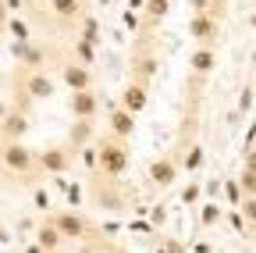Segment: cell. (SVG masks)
<instances>
[{
    "label": "cell",
    "instance_id": "6da1fadb",
    "mask_svg": "<svg viewBox=\"0 0 256 253\" xmlns=\"http://www.w3.org/2000/svg\"><path fill=\"white\" fill-rule=\"evenodd\" d=\"M96 150H100V168L96 171H100L104 178H121L128 171V146H124V139L107 136V139L96 143Z\"/></svg>",
    "mask_w": 256,
    "mask_h": 253
},
{
    "label": "cell",
    "instance_id": "7a4b0ae2",
    "mask_svg": "<svg viewBox=\"0 0 256 253\" xmlns=\"http://www.w3.org/2000/svg\"><path fill=\"white\" fill-rule=\"evenodd\" d=\"M0 161H4V168L14 171V175H28L32 168H36V153H32V150L18 139V143H4V150H0Z\"/></svg>",
    "mask_w": 256,
    "mask_h": 253
},
{
    "label": "cell",
    "instance_id": "3957f363",
    "mask_svg": "<svg viewBox=\"0 0 256 253\" xmlns=\"http://www.w3.org/2000/svg\"><path fill=\"white\" fill-rule=\"evenodd\" d=\"M36 164H40L46 175H68V171H72V146H46V150L36 157Z\"/></svg>",
    "mask_w": 256,
    "mask_h": 253
},
{
    "label": "cell",
    "instance_id": "277c9868",
    "mask_svg": "<svg viewBox=\"0 0 256 253\" xmlns=\"http://www.w3.org/2000/svg\"><path fill=\"white\" fill-rule=\"evenodd\" d=\"M217 33H220V22L214 15H192L188 18V36L196 40L200 47H214Z\"/></svg>",
    "mask_w": 256,
    "mask_h": 253
},
{
    "label": "cell",
    "instance_id": "5b68a950",
    "mask_svg": "<svg viewBox=\"0 0 256 253\" xmlns=\"http://www.w3.org/2000/svg\"><path fill=\"white\" fill-rule=\"evenodd\" d=\"M60 79L72 93H82V89H92V68L78 65V61H68V65H60Z\"/></svg>",
    "mask_w": 256,
    "mask_h": 253
},
{
    "label": "cell",
    "instance_id": "8992f818",
    "mask_svg": "<svg viewBox=\"0 0 256 253\" xmlns=\"http://www.w3.org/2000/svg\"><path fill=\"white\" fill-rule=\"evenodd\" d=\"M174 178H178V161H174L171 153H168V157H156V161L150 164V182H153L156 189H171Z\"/></svg>",
    "mask_w": 256,
    "mask_h": 253
},
{
    "label": "cell",
    "instance_id": "52a82bcc",
    "mask_svg": "<svg viewBox=\"0 0 256 253\" xmlns=\"http://www.w3.org/2000/svg\"><path fill=\"white\" fill-rule=\"evenodd\" d=\"M68 111L78 118V121H92V114L100 111V97L92 89H82V93H72L68 97Z\"/></svg>",
    "mask_w": 256,
    "mask_h": 253
},
{
    "label": "cell",
    "instance_id": "ba28073f",
    "mask_svg": "<svg viewBox=\"0 0 256 253\" xmlns=\"http://www.w3.org/2000/svg\"><path fill=\"white\" fill-rule=\"evenodd\" d=\"M54 225H57V232L64 235V239H86V232H89V225H86V217L82 214H75V210H60L57 217H54Z\"/></svg>",
    "mask_w": 256,
    "mask_h": 253
},
{
    "label": "cell",
    "instance_id": "9c48e42d",
    "mask_svg": "<svg viewBox=\"0 0 256 253\" xmlns=\"http://www.w3.org/2000/svg\"><path fill=\"white\" fill-rule=\"evenodd\" d=\"M22 89H25L28 100H50L57 86H54V79H50L46 72H28L25 82H22Z\"/></svg>",
    "mask_w": 256,
    "mask_h": 253
},
{
    "label": "cell",
    "instance_id": "30bf717a",
    "mask_svg": "<svg viewBox=\"0 0 256 253\" xmlns=\"http://www.w3.org/2000/svg\"><path fill=\"white\" fill-rule=\"evenodd\" d=\"M146 104H150V86H142V82L132 79V82L124 86V93H121V107L132 111V114L139 118V114L146 111Z\"/></svg>",
    "mask_w": 256,
    "mask_h": 253
},
{
    "label": "cell",
    "instance_id": "8fae6325",
    "mask_svg": "<svg viewBox=\"0 0 256 253\" xmlns=\"http://www.w3.org/2000/svg\"><path fill=\"white\" fill-rule=\"evenodd\" d=\"M107 121H110V136H118V139H132V136H136V114L124 111L121 104L110 111Z\"/></svg>",
    "mask_w": 256,
    "mask_h": 253
},
{
    "label": "cell",
    "instance_id": "7c38bea8",
    "mask_svg": "<svg viewBox=\"0 0 256 253\" xmlns=\"http://www.w3.org/2000/svg\"><path fill=\"white\" fill-rule=\"evenodd\" d=\"M214 65H217V50H214V47H196V54L188 57L192 79H203V75H210V72H214Z\"/></svg>",
    "mask_w": 256,
    "mask_h": 253
},
{
    "label": "cell",
    "instance_id": "4fadbf2b",
    "mask_svg": "<svg viewBox=\"0 0 256 253\" xmlns=\"http://www.w3.org/2000/svg\"><path fill=\"white\" fill-rule=\"evenodd\" d=\"M156 72H160V61H156L153 54H142L136 65H132V79H136V82H142V86H150V79H153Z\"/></svg>",
    "mask_w": 256,
    "mask_h": 253
},
{
    "label": "cell",
    "instance_id": "5bb4252c",
    "mask_svg": "<svg viewBox=\"0 0 256 253\" xmlns=\"http://www.w3.org/2000/svg\"><path fill=\"white\" fill-rule=\"evenodd\" d=\"M168 11H171V0H146V8H142V22H146V29H156L160 22L168 18Z\"/></svg>",
    "mask_w": 256,
    "mask_h": 253
},
{
    "label": "cell",
    "instance_id": "9a60e30c",
    "mask_svg": "<svg viewBox=\"0 0 256 253\" xmlns=\"http://www.w3.org/2000/svg\"><path fill=\"white\" fill-rule=\"evenodd\" d=\"M36 242H40L46 253H57V249H60V242H64V235L57 232L54 221H46V225H40V228H36Z\"/></svg>",
    "mask_w": 256,
    "mask_h": 253
},
{
    "label": "cell",
    "instance_id": "2e32d148",
    "mask_svg": "<svg viewBox=\"0 0 256 253\" xmlns=\"http://www.w3.org/2000/svg\"><path fill=\"white\" fill-rule=\"evenodd\" d=\"M50 11L60 22H78L82 18V0H50Z\"/></svg>",
    "mask_w": 256,
    "mask_h": 253
},
{
    "label": "cell",
    "instance_id": "e0dca14e",
    "mask_svg": "<svg viewBox=\"0 0 256 253\" xmlns=\"http://www.w3.org/2000/svg\"><path fill=\"white\" fill-rule=\"evenodd\" d=\"M25 132H28V118H25L22 111H14V114L4 121V139H8V143H18Z\"/></svg>",
    "mask_w": 256,
    "mask_h": 253
},
{
    "label": "cell",
    "instance_id": "ac0fdd59",
    "mask_svg": "<svg viewBox=\"0 0 256 253\" xmlns=\"http://www.w3.org/2000/svg\"><path fill=\"white\" fill-rule=\"evenodd\" d=\"M89 139H92V121H75V125H72V132H68V143H72V150H82V146H89Z\"/></svg>",
    "mask_w": 256,
    "mask_h": 253
},
{
    "label": "cell",
    "instance_id": "d6986e66",
    "mask_svg": "<svg viewBox=\"0 0 256 253\" xmlns=\"http://www.w3.org/2000/svg\"><path fill=\"white\" fill-rule=\"evenodd\" d=\"M11 50H14L18 61H25V65H32V68H36L40 61H43V50H40V47H32V43H14Z\"/></svg>",
    "mask_w": 256,
    "mask_h": 253
},
{
    "label": "cell",
    "instance_id": "ffe728a7",
    "mask_svg": "<svg viewBox=\"0 0 256 253\" xmlns=\"http://www.w3.org/2000/svg\"><path fill=\"white\" fill-rule=\"evenodd\" d=\"M182 168H185L188 175H196V171L203 168V146H200V143H192V146L185 150V161H182Z\"/></svg>",
    "mask_w": 256,
    "mask_h": 253
},
{
    "label": "cell",
    "instance_id": "44dd1931",
    "mask_svg": "<svg viewBox=\"0 0 256 253\" xmlns=\"http://www.w3.org/2000/svg\"><path fill=\"white\" fill-rule=\"evenodd\" d=\"M224 196H228V207H232V210H238V207H242L246 193H242L238 178H224Z\"/></svg>",
    "mask_w": 256,
    "mask_h": 253
},
{
    "label": "cell",
    "instance_id": "7402d4cb",
    "mask_svg": "<svg viewBox=\"0 0 256 253\" xmlns=\"http://www.w3.org/2000/svg\"><path fill=\"white\" fill-rule=\"evenodd\" d=\"M220 217H224V210H220L217 203H200V225H203V228H214Z\"/></svg>",
    "mask_w": 256,
    "mask_h": 253
},
{
    "label": "cell",
    "instance_id": "603a6c76",
    "mask_svg": "<svg viewBox=\"0 0 256 253\" xmlns=\"http://www.w3.org/2000/svg\"><path fill=\"white\" fill-rule=\"evenodd\" d=\"M82 40L92 43V47L104 40V36H100V22H96V18H82Z\"/></svg>",
    "mask_w": 256,
    "mask_h": 253
},
{
    "label": "cell",
    "instance_id": "cb8c5ba5",
    "mask_svg": "<svg viewBox=\"0 0 256 253\" xmlns=\"http://www.w3.org/2000/svg\"><path fill=\"white\" fill-rule=\"evenodd\" d=\"M200 196H203V182H196L192 178L185 189H182V203H188V207H196L200 203Z\"/></svg>",
    "mask_w": 256,
    "mask_h": 253
},
{
    "label": "cell",
    "instance_id": "d4e9b609",
    "mask_svg": "<svg viewBox=\"0 0 256 253\" xmlns=\"http://www.w3.org/2000/svg\"><path fill=\"white\" fill-rule=\"evenodd\" d=\"M8 33L14 36V43H28V40H32V36H28V25H25L22 18H14V15H11V22H8Z\"/></svg>",
    "mask_w": 256,
    "mask_h": 253
},
{
    "label": "cell",
    "instance_id": "484cf974",
    "mask_svg": "<svg viewBox=\"0 0 256 253\" xmlns=\"http://www.w3.org/2000/svg\"><path fill=\"white\" fill-rule=\"evenodd\" d=\"M75 57H78V65H92L96 61V50H92V43H86V40H75Z\"/></svg>",
    "mask_w": 256,
    "mask_h": 253
},
{
    "label": "cell",
    "instance_id": "4316f807",
    "mask_svg": "<svg viewBox=\"0 0 256 253\" xmlns=\"http://www.w3.org/2000/svg\"><path fill=\"white\" fill-rule=\"evenodd\" d=\"M238 185H242V193L246 196H256V171H238Z\"/></svg>",
    "mask_w": 256,
    "mask_h": 253
},
{
    "label": "cell",
    "instance_id": "83f0119b",
    "mask_svg": "<svg viewBox=\"0 0 256 253\" xmlns=\"http://www.w3.org/2000/svg\"><path fill=\"white\" fill-rule=\"evenodd\" d=\"M228 225L235 228V235H246L249 232V221L242 217V210H228Z\"/></svg>",
    "mask_w": 256,
    "mask_h": 253
},
{
    "label": "cell",
    "instance_id": "f1b7e54d",
    "mask_svg": "<svg viewBox=\"0 0 256 253\" xmlns=\"http://www.w3.org/2000/svg\"><path fill=\"white\" fill-rule=\"evenodd\" d=\"M238 210H242V217H246V221H249V225H252V228H256V196H246V200H242V207H238Z\"/></svg>",
    "mask_w": 256,
    "mask_h": 253
},
{
    "label": "cell",
    "instance_id": "f546056e",
    "mask_svg": "<svg viewBox=\"0 0 256 253\" xmlns=\"http://www.w3.org/2000/svg\"><path fill=\"white\" fill-rule=\"evenodd\" d=\"M32 207H36V210H50V193H46V189H36V193H32Z\"/></svg>",
    "mask_w": 256,
    "mask_h": 253
},
{
    "label": "cell",
    "instance_id": "4dcf8cb0",
    "mask_svg": "<svg viewBox=\"0 0 256 253\" xmlns=\"http://www.w3.org/2000/svg\"><path fill=\"white\" fill-rule=\"evenodd\" d=\"M64 193H68V203H72V207L82 203V185H64Z\"/></svg>",
    "mask_w": 256,
    "mask_h": 253
},
{
    "label": "cell",
    "instance_id": "1f68e13d",
    "mask_svg": "<svg viewBox=\"0 0 256 253\" xmlns=\"http://www.w3.org/2000/svg\"><path fill=\"white\" fill-rule=\"evenodd\" d=\"M121 22H124V29H132V33H136L142 18H139V11H124V15H121Z\"/></svg>",
    "mask_w": 256,
    "mask_h": 253
},
{
    "label": "cell",
    "instance_id": "d6a6232c",
    "mask_svg": "<svg viewBox=\"0 0 256 253\" xmlns=\"http://www.w3.org/2000/svg\"><path fill=\"white\" fill-rule=\"evenodd\" d=\"M242 168H246V171H256V146H249V150L242 153Z\"/></svg>",
    "mask_w": 256,
    "mask_h": 253
},
{
    "label": "cell",
    "instance_id": "836d02e7",
    "mask_svg": "<svg viewBox=\"0 0 256 253\" xmlns=\"http://www.w3.org/2000/svg\"><path fill=\"white\" fill-rule=\"evenodd\" d=\"M164 253H185V246L178 239H164Z\"/></svg>",
    "mask_w": 256,
    "mask_h": 253
},
{
    "label": "cell",
    "instance_id": "e575fe53",
    "mask_svg": "<svg viewBox=\"0 0 256 253\" xmlns=\"http://www.w3.org/2000/svg\"><path fill=\"white\" fill-rule=\"evenodd\" d=\"M249 104H252V89H246L238 97V111H249Z\"/></svg>",
    "mask_w": 256,
    "mask_h": 253
},
{
    "label": "cell",
    "instance_id": "d590c367",
    "mask_svg": "<svg viewBox=\"0 0 256 253\" xmlns=\"http://www.w3.org/2000/svg\"><path fill=\"white\" fill-rule=\"evenodd\" d=\"M11 22V11H8V4H4V0H0V29H4Z\"/></svg>",
    "mask_w": 256,
    "mask_h": 253
},
{
    "label": "cell",
    "instance_id": "8d00e7d4",
    "mask_svg": "<svg viewBox=\"0 0 256 253\" xmlns=\"http://www.w3.org/2000/svg\"><path fill=\"white\" fill-rule=\"evenodd\" d=\"M4 4H8V11H11V15H18V11L25 8V0H4Z\"/></svg>",
    "mask_w": 256,
    "mask_h": 253
},
{
    "label": "cell",
    "instance_id": "74e56055",
    "mask_svg": "<svg viewBox=\"0 0 256 253\" xmlns=\"http://www.w3.org/2000/svg\"><path fill=\"white\" fill-rule=\"evenodd\" d=\"M164 217H168L164 207H156V210H153V225H164Z\"/></svg>",
    "mask_w": 256,
    "mask_h": 253
},
{
    "label": "cell",
    "instance_id": "f35d334b",
    "mask_svg": "<svg viewBox=\"0 0 256 253\" xmlns=\"http://www.w3.org/2000/svg\"><path fill=\"white\" fill-rule=\"evenodd\" d=\"M142 8H146V0H128V11H139L142 15Z\"/></svg>",
    "mask_w": 256,
    "mask_h": 253
},
{
    "label": "cell",
    "instance_id": "ab89813d",
    "mask_svg": "<svg viewBox=\"0 0 256 253\" xmlns=\"http://www.w3.org/2000/svg\"><path fill=\"white\" fill-rule=\"evenodd\" d=\"M25 253H46V249H43L40 242H28V246H25Z\"/></svg>",
    "mask_w": 256,
    "mask_h": 253
},
{
    "label": "cell",
    "instance_id": "60d3db41",
    "mask_svg": "<svg viewBox=\"0 0 256 253\" xmlns=\"http://www.w3.org/2000/svg\"><path fill=\"white\" fill-rule=\"evenodd\" d=\"M100 4H104V8H107V4H110V0H100Z\"/></svg>",
    "mask_w": 256,
    "mask_h": 253
}]
</instances>
